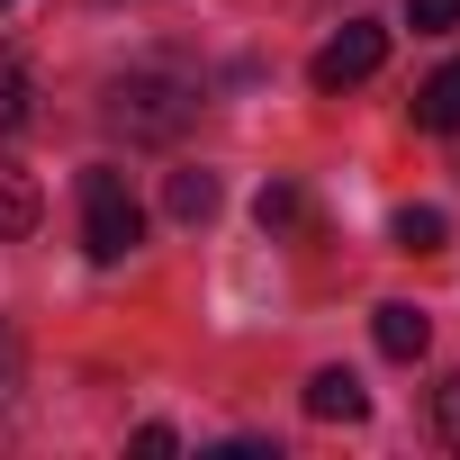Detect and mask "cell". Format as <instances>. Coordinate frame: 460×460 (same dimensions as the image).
Returning a JSON list of instances; mask_svg holds the SVG:
<instances>
[{
  "label": "cell",
  "mask_w": 460,
  "mask_h": 460,
  "mask_svg": "<svg viewBox=\"0 0 460 460\" xmlns=\"http://www.w3.org/2000/svg\"><path fill=\"white\" fill-rule=\"evenodd\" d=\"M379 64H388V28H379V19H343V37L316 46L307 82H316V91H352V82H370Z\"/></svg>",
  "instance_id": "3957f363"
},
{
  "label": "cell",
  "mask_w": 460,
  "mask_h": 460,
  "mask_svg": "<svg viewBox=\"0 0 460 460\" xmlns=\"http://www.w3.org/2000/svg\"><path fill=\"white\" fill-rule=\"evenodd\" d=\"M415 127H424V136H460V55L415 91Z\"/></svg>",
  "instance_id": "8992f818"
},
{
  "label": "cell",
  "mask_w": 460,
  "mask_h": 460,
  "mask_svg": "<svg viewBox=\"0 0 460 460\" xmlns=\"http://www.w3.org/2000/svg\"><path fill=\"white\" fill-rule=\"evenodd\" d=\"M370 334H379V352H388V361H424V343H433L424 307H406V298H388V307L370 316Z\"/></svg>",
  "instance_id": "5b68a950"
},
{
  "label": "cell",
  "mask_w": 460,
  "mask_h": 460,
  "mask_svg": "<svg viewBox=\"0 0 460 460\" xmlns=\"http://www.w3.org/2000/svg\"><path fill=\"white\" fill-rule=\"evenodd\" d=\"M163 208H172L181 226H199V217H217V172H199V163H181V172L163 181Z\"/></svg>",
  "instance_id": "52a82bcc"
},
{
  "label": "cell",
  "mask_w": 460,
  "mask_h": 460,
  "mask_svg": "<svg viewBox=\"0 0 460 460\" xmlns=\"http://www.w3.org/2000/svg\"><path fill=\"white\" fill-rule=\"evenodd\" d=\"M442 442H451V451H460V379H451V388H442Z\"/></svg>",
  "instance_id": "5bb4252c"
},
{
  "label": "cell",
  "mask_w": 460,
  "mask_h": 460,
  "mask_svg": "<svg viewBox=\"0 0 460 460\" xmlns=\"http://www.w3.org/2000/svg\"><path fill=\"white\" fill-rule=\"evenodd\" d=\"M136 451H145V460H172L181 433H172V424H136Z\"/></svg>",
  "instance_id": "4fadbf2b"
},
{
  "label": "cell",
  "mask_w": 460,
  "mask_h": 460,
  "mask_svg": "<svg viewBox=\"0 0 460 460\" xmlns=\"http://www.w3.org/2000/svg\"><path fill=\"white\" fill-rule=\"evenodd\" d=\"M19 118H28V64L0 46V136H19Z\"/></svg>",
  "instance_id": "30bf717a"
},
{
  "label": "cell",
  "mask_w": 460,
  "mask_h": 460,
  "mask_svg": "<svg viewBox=\"0 0 460 460\" xmlns=\"http://www.w3.org/2000/svg\"><path fill=\"white\" fill-rule=\"evenodd\" d=\"M406 28H415V37H442V28H460V0H406Z\"/></svg>",
  "instance_id": "7c38bea8"
},
{
  "label": "cell",
  "mask_w": 460,
  "mask_h": 460,
  "mask_svg": "<svg viewBox=\"0 0 460 460\" xmlns=\"http://www.w3.org/2000/svg\"><path fill=\"white\" fill-rule=\"evenodd\" d=\"M19 388V343H10V325H0V397Z\"/></svg>",
  "instance_id": "9a60e30c"
},
{
  "label": "cell",
  "mask_w": 460,
  "mask_h": 460,
  "mask_svg": "<svg viewBox=\"0 0 460 460\" xmlns=\"http://www.w3.org/2000/svg\"><path fill=\"white\" fill-rule=\"evenodd\" d=\"M28 226H37V181H28L19 163H0V244L28 235Z\"/></svg>",
  "instance_id": "ba28073f"
},
{
  "label": "cell",
  "mask_w": 460,
  "mask_h": 460,
  "mask_svg": "<svg viewBox=\"0 0 460 460\" xmlns=\"http://www.w3.org/2000/svg\"><path fill=\"white\" fill-rule=\"evenodd\" d=\"M82 244H91V262H127L145 244V208H136L127 172H109V163L82 172Z\"/></svg>",
  "instance_id": "6da1fadb"
},
{
  "label": "cell",
  "mask_w": 460,
  "mask_h": 460,
  "mask_svg": "<svg viewBox=\"0 0 460 460\" xmlns=\"http://www.w3.org/2000/svg\"><path fill=\"white\" fill-rule=\"evenodd\" d=\"M0 10H10V0H0Z\"/></svg>",
  "instance_id": "2e32d148"
},
{
  "label": "cell",
  "mask_w": 460,
  "mask_h": 460,
  "mask_svg": "<svg viewBox=\"0 0 460 460\" xmlns=\"http://www.w3.org/2000/svg\"><path fill=\"white\" fill-rule=\"evenodd\" d=\"M109 118L127 127V136H181L190 118H199V91L181 82V73H127L118 91H109Z\"/></svg>",
  "instance_id": "7a4b0ae2"
},
{
  "label": "cell",
  "mask_w": 460,
  "mask_h": 460,
  "mask_svg": "<svg viewBox=\"0 0 460 460\" xmlns=\"http://www.w3.org/2000/svg\"><path fill=\"white\" fill-rule=\"evenodd\" d=\"M442 208H397V253H442Z\"/></svg>",
  "instance_id": "9c48e42d"
},
{
  "label": "cell",
  "mask_w": 460,
  "mask_h": 460,
  "mask_svg": "<svg viewBox=\"0 0 460 460\" xmlns=\"http://www.w3.org/2000/svg\"><path fill=\"white\" fill-rule=\"evenodd\" d=\"M307 415H316V424H361V415H370V388H361L352 370H316V379H307Z\"/></svg>",
  "instance_id": "277c9868"
},
{
  "label": "cell",
  "mask_w": 460,
  "mask_h": 460,
  "mask_svg": "<svg viewBox=\"0 0 460 460\" xmlns=\"http://www.w3.org/2000/svg\"><path fill=\"white\" fill-rule=\"evenodd\" d=\"M253 217H262V226H271V235H289V226H298V217H307V199H298V190H289V181H271V190H262V199H253Z\"/></svg>",
  "instance_id": "8fae6325"
}]
</instances>
